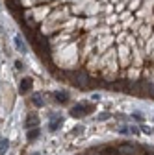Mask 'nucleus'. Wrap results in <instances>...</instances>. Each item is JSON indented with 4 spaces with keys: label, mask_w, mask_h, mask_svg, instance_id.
<instances>
[{
    "label": "nucleus",
    "mask_w": 154,
    "mask_h": 155,
    "mask_svg": "<svg viewBox=\"0 0 154 155\" xmlns=\"http://www.w3.org/2000/svg\"><path fill=\"white\" fill-rule=\"evenodd\" d=\"M89 111H91V107H87L86 104H76V105L71 109V114H72V116H76V118H82V116H84V114H87Z\"/></svg>",
    "instance_id": "f257e3e1"
},
{
    "label": "nucleus",
    "mask_w": 154,
    "mask_h": 155,
    "mask_svg": "<svg viewBox=\"0 0 154 155\" xmlns=\"http://www.w3.org/2000/svg\"><path fill=\"white\" fill-rule=\"evenodd\" d=\"M60 126H61V116H58V114H50V131H56Z\"/></svg>",
    "instance_id": "20e7f679"
},
{
    "label": "nucleus",
    "mask_w": 154,
    "mask_h": 155,
    "mask_svg": "<svg viewBox=\"0 0 154 155\" xmlns=\"http://www.w3.org/2000/svg\"><path fill=\"white\" fill-rule=\"evenodd\" d=\"M32 80L30 78H24V80L21 81V85H19V91H21V94H26V92H30V89H32Z\"/></svg>",
    "instance_id": "7ed1b4c3"
},
{
    "label": "nucleus",
    "mask_w": 154,
    "mask_h": 155,
    "mask_svg": "<svg viewBox=\"0 0 154 155\" xmlns=\"http://www.w3.org/2000/svg\"><path fill=\"white\" fill-rule=\"evenodd\" d=\"M15 46H17V50L21 52V54L26 52V46H24V43H23V39H21V37H15Z\"/></svg>",
    "instance_id": "0eeeda50"
},
{
    "label": "nucleus",
    "mask_w": 154,
    "mask_h": 155,
    "mask_svg": "<svg viewBox=\"0 0 154 155\" xmlns=\"http://www.w3.org/2000/svg\"><path fill=\"white\" fill-rule=\"evenodd\" d=\"M26 126H28L30 129L37 127V126H39V118H37L35 114H30V116H28V120H26Z\"/></svg>",
    "instance_id": "423d86ee"
},
{
    "label": "nucleus",
    "mask_w": 154,
    "mask_h": 155,
    "mask_svg": "<svg viewBox=\"0 0 154 155\" xmlns=\"http://www.w3.org/2000/svg\"><path fill=\"white\" fill-rule=\"evenodd\" d=\"M32 102H33L37 107H43V105H45V102L41 100V94H39V92H35V94L32 96Z\"/></svg>",
    "instance_id": "6e6552de"
},
{
    "label": "nucleus",
    "mask_w": 154,
    "mask_h": 155,
    "mask_svg": "<svg viewBox=\"0 0 154 155\" xmlns=\"http://www.w3.org/2000/svg\"><path fill=\"white\" fill-rule=\"evenodd\" d=\"M15 67H17V70H23V63H21V61H17Z\"/></svg>",
    "instance_id": "9b49d317"
},
{
    "label": "nucleus",
    "mask_w": 154,
    "mask_h": 155,
    "mask_svg": "<svg viewBox=\"0 0 154 155\" xmlns=\"http://www.w3.org/2000/svg\"><path fill=\"white\" fill-rule=\"evenodd\" d=\"M33 155H39V153H33Z\"/></svg>",
    "instance_id": "f8f14e48"
},
{
    "label": "nucleus",
    "mask_w": 154,
    "mask_h": 155,
    "mask_svg": "<svg viewBox=\"0 0 154 155\" xmlns=\"http://www.w3.org/2000/svg\"><path fill=\"white\" fill-rule=\"evenodd\" d=\"M8 146H9V142L6 139H0V155H4L8 151Z\"/></svg>",
    "instance_id": "1a4fd4ad"
},
{
    "label": "nucleus",
    "mask_w": 154,
    "mask_h": 155,
    "mask_svg": "<svg viewBox=\"0 0 154 155\" xmlns=\"http://www.w3.org/2000/svg\"><path fill=\"white\" fill-rule=\"evenodd\" d=\"M54 100L58 104H67L69 102V96H67V92H54Z\"/></svg>",
    "instance_id": "39448f33"
},
{
    "label": "nucleus",
    "mask_w": 154,
    "mask_h": 155,
    "mask_svg": "<svg viewBox=\"0 0 154 155\" xmlns=\"http://www.w3.org/2000/svg\"><path fill=\"white\" fill-rule=\"evenodd\" d=\"M37 137H39V129H37V127H33L32 131H28V140H35Z\"/></svg>",
    "instance_id": "9d476101"
},
{
    "label": "nucleus",
    "mask_w": 154,
    "mask_h": 155,
    "mask_svg": "<svg viewBox=\"0 0 154 155\" xmlns=\"http://www.w3.org/2000/svg\"><path fill=\"white\" fill-rule=\"evenodd\" d=\"M117 151H119V155H138V148L132 144H121L117 148Z\"/></svg>",
    "instance_id": "f03ea898"
}]
</instances>
